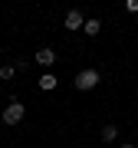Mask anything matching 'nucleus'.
Instances as JSON below:
<instances>
[{
	"label": "nucleus",
	"mask_w": 138,
	"mask_h": 148,
	"mask_svg": "<svg viewBox=\"0 0 138 148\" xmlns=\"http://www.w3.org/2000/svg\"><path fill=\"white\" fill-rule=\"evenodd\" d=\"M27 66H30V59H16V63H13V69H16V73H23Z\"/></svg>",
	"instance_id": "1a4fd4ad"
},
{
	"label": "nucleus",
	"mask_w": 138,
	"mask_h": 148,
	"mask_svg": "<svg viewBox=\"0 0 138 148\" xmlns=\"http://www.w3.org/2000/svg\"><path fill=\"white\" fill-rule=\"evenodd\" d=\"M33 59H36V63H40L43 69H49V66L56 63V53H53L49 46H43V49H36V53H33Z\"/></svg>",
	"instance_id": "20e7f679"
},
{
	"label": "nucleus",
	"mask_w": 138,
	"mask_h": 148,
	"mask_svg": "<svg viewBox=\"0 0 138 148\" xmlns=\"http://www.w3.org/2000/svg\"><path fill=\"white\" fill-rule=\"evenodd\" d=\"M82 23H85V16H82V10H76V7H72V10L66 13V20H63V27H66L69 33H76V30H82Z\"/></svg>",
	"instance_id": "7ed1b4c3"
},
{
	"label": "nucleus",
	"mask_w": 138,
	"mask_h": 148,
	"mask_svg": "<svg viewBox=\"0 0 138 148\" xmlns=\"http://www.w3.org/2000/svg\"><path fill=\"white\" fill-rule=\"evenodd\" d=\"M23 115H27V106H23V102L13 95V99L7 102V109H3V125H20Z\"/></svg>",
	"instance_id": "f257e3e1"
},
{
	"label": "nucleus",
	"mask_w": 138,
	"mask_h": 148,
	"mask_svg": "<svg viewBox=\"0 0 138 148\" xmlns=\"http://www.w3.org/2000/svg\"><path fill=\"white\" fill-rule=\"evenodd\" d=\"M82 33H85V36H99V33H102V20H99V16H85Z\"/></svg>",
	"instance_id": "423d86ee"
},
{
	"label": "nucleus",
	"mask_w": 138,
	"mask_h": 148,
	"mask_svg": "<svg viewBox=\"0 0 138 148\" xmlns=\"http://www.w3.org/2000/svg\"><path fill=\"white\" fill-rule=\"evenodd\" d=\"M99 138H102V142H115V138H118V125H112V122H109V125H102Z\"/></svg>",
	"instance_id": "0eeeda50"
},
{
	"label": "nucleus",
	"mask_w": 138,
	"mask_h": 148,
	"mask_svg": "<svg viewBox=\"0 0 138 148\" xmlns=\"http://www.w3.org/2000/svg\"><path fill=\"white\" fill-rule=\"evenodd\" d=\"M36 86H40L43 92H53L56 86H59V76H56V73H49V69H46V73H43L40 79H36Z\"/></svg>",
	"instance_id": "39448f33"
},
{
	"label": "nucleus",
	"mask_w": 138,
	"mask_h": 148,
	"mask_svg": "<svg viewBox=\"0 0 138 148\" xmlns=\"http://www.w3.org/2000/svg\"><path fill=\"white\" fill-rule=\"evenodd\" d=\"M99 82H102L99 69H79V73H76V89H79V92H89V89H96Z\"/></svg>",
	"instance_id": "f03ea898"
},
{
	"label": "nucleus",
	"mask_w": 138,
	"mask_h": 148,
	"mask_svg": "<svg viewBox=\"0 0 138 148\" xmlns=\"http://www.w3.org/2000/svg\"><path fill=\"white\" fill-rule=\"evenodd\" d=\"M13 76H16V69H13V63H3V66H0V79H13Z\"/></svg>",
	"instance_id": "6e6552de"
},
{
	"label": "nucleus",
	"mask_w": 138,
	"mask_h": 148,
	"mask_svg": "<svg viewBox=\"0 0 138 148\" xmlns=\"http://www.w3.org/2000/svg\"><path fill=\"white\" fill-rule=\"evenodd\" d=\"M125 10H128V13H138V0H128V3H125Z\"/></svg>",
	"instance_id": "9d476101"
},
{
	"label": "nucleus",
	"mask_w": 138,
	"mask_h": 148,
	"mask_svg": "<svg viewBox=\"0 0 138 148\" xmlns=\"http://www.w3.org/2000/svg\"><path fill=\"white\" fill-rule=\"evenodd\" d=\"M122 148H135V145H132V142H122Z\"/></svg>",
	"instance_id": "9b49d317"
}]
</instances>
